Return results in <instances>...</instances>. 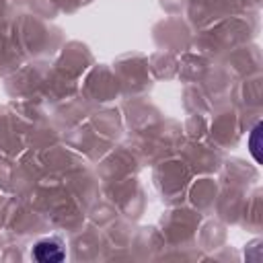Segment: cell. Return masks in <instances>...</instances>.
<instances>
[{
    "mask_svg": "<svg viewBox=\"0 0 263 263\" xmlns=\"http://www.w3.org/2000/svg\"><path fill=\"white\" fill-rule=\"evenodd\" d=\"M31 257L39 263H58L66 257V253H64V247L60 245V240L43 238V240L35 242V247L31 251Z\"/></svg>",
    "mask_w": 263,
    "mask_h": 263,
    "instance_id": "cell-1",
    "label": "cell"
},
{
    "mask_svg": "<svg viewBox=\"0 0 263 263\" xmlns=\"http://www.w3.org/2000/svg\"><path fill=\"white\" fill-rule=\"evenodd\" d=\"M259 129H261V123L255 125V129L251 132V138H249V146H251V152H253L257 162L261 160V156H259Z\"/></svg>",
    "mask_w": 263,
    "mask_h": 263,
    "instance_id": "cell-2",
    "label": "cell"
}]
</instances>
